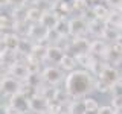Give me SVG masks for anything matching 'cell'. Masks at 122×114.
I'll return each mask as SVG.
<instances>
[{
    "mask_svg": "<svg viewBox=\"0 0 122 114\" xmlns=\"http://www.w3.org/2000/svg\"><path fill=\"white\" fill-rule=\"evenodd\" d=\"M95 79L92 76V71L81 68V70L70 71L64 79V88L70 97H81L86 96L90 90L95 88Z\"/></svg>",
    "mask_w": 122,
    "mask_h": 114,
    "instance_id": "obj_1",
    "label": "cell"
},
{
    "mask_svg": "<svg viewBox=\"0 0 122 114\" xmlns=\"http://www.w3.org/2000/svg\"><path fill=\"white\" fill-rule=\"evenodd\" d=\"M9 108L14 113H20V114H26L30 111V105H29V96L23 91L12 94L9 97Z\"/></svg>",
    "mask_w": 122,
    "mask_h": 114,
    "instance_id": "obj_2",
    "label": "cell"
},
{
    "mask_svg": "<svg viewBox=\"0 0 122 114\" xmlns=\"http://www.w3.org/2000/svg\"><path fill=\"white\" fill-rule=\"evenodd\" d=\"M0 87H2V93L5 96H12V94L18 93L21 90V81L14 76H11L9 73L2 76V82H0Z\"/></svg>",
    "mask_w": 122,
    "mask_h": 114,
    "instance_id": "obj_3",
    "label": "cell"
},
{
    "mask_svg": "<svg viewBox=\"0 0 122 114\" xmlns=\"http://www.w3.org/2000/svg\"><path fill=\"white\" fill-rule=\"evenodd\" d=\"M29 105H30V111L37 113V114H46V111H49L51 106V100L47 97H44L40 93H34L29 96Z\"/></svg>",
    "mask_w": 122,
    "mask_h": 114,
    "instance_id": "obj_4",
    "label": "cell"
},
{
    "mask_svg": "<svg viewBox=\"0 0 122 114\" xmlns=\"http://www.w3.org/2000/svg\"><path fill=\"white\" fill-rule=\"evenodd\" d=\"M63 68H58V67H52V66H49V67H46L43 71H41V78H43V81L46 84H49V85H58L60 82H63V79H64V75H63Z\"/></svg>",
    "mask_w": 122,
    "mask_h": 114,
    "instance_id": "obj_5",
    "label": "cell"
},
{
    "mask_svg": "<svg viewBox=\"0 0 122 114\" xmlns=\"http://www.w3.org/2000/svg\"><path fill=\"white\" fill-rule=\"evenodd\" d=\"M8 73L14 78L20 79V81H28V78L30 76V71H29V67L26 62H20V61H15L14 64H11L8 67Z\"/></svg>",
    "mask_w": 122,
    "mask_h": 114,
    "instance_id": "obj_6",
    "label": "cell"
},
{
    "mask_svg": "<svg viewBox=\"0 0 122 114\" xmlns=\"http://www.w3.org/2000/svg\"><path fill=\"white\" fill-rule=\"evenodd\" d=\"M21 43H23V40L18 37V33H15V32L8 33L2 30V46H5L6 49L14 50V52H20Z\"/></svg>",
    "mask_w": 122,
    "mask_h": 114,
    "instance_id": "obj_7",
    "label": "cell"
},
{
    "mask_svg": "<svg viewBox=\"0 0 122 114\" xmlns=\"http://www.w3.org/2000/svg\"><path fill=\"white\" fill-rule=\"evenodd\" d=\"M98 76H99V79L105 81L107 84H110L112 87L116 82H119V79H121L119 71H117L114 67H112V66H102L101 70L98 71Z\"/></svg>",
    "mask_w": 122,
    "mask_h": 114,
    "instance_id": "obj_8",
    "label": "cell"
},
{
    "mask_svg": "<svg viewBox=\"0 0 122 114\" xmlns=\"http://www.w3.org/2000/svg\"><path fill=\"white\" fill-rule=\"evenodd\" d=\"M69 29H70L72 37H81L86 32H89V23L82 17H76V18L69 20Z\"/></svg>",
    "mask_w": 122,
    "mask_h": 114,
    "instance_id": "obj_9",
    "label": "cell"
},
{
    "mask_svg": "<svg viewBox=\"0 0 122 114\" xmlns=\"http://www.w3.org/2000/svg\"><path fill=\"white\" fill-rule=\"evenodd\" d=\"M60 18L61 17H60V14L56 12V11H46V12H43V17H41L40 23L47 29H53L56 26V23H58Z\"/></svg>",
    "mask_w": 122,
    "mask_h": 114,
    "instance_id": "obj_10",
    "label": "cell"
},
{
    "mask_svg": "<svg viewBox=\"0 0 122 114\" xmlns=\"http://www.w3.org/2000/svg\"><path fill=\"white\" fill-rule=\"evenodd\" d=\"M64 55V50L61 47H58L56 44H52L47 47V50H46V61H49V62H60V59L63 58Z\"/></svg>",
    "mask_w": 122,
    "mask_h": 114,
    "instance_id": "obj_11",
    "label": "cell"
},
{
    "mask_svg": "<svg viewBox=\"0 0 122 114\" xmlns=\"http://www.w3.org/2000/svg\"><path fill=\"white\" fill-rule=\"evenodd\" d=\"M90 43L92 41H87L86 38H79V37H75V40L72 41L70 47L75 50V53H87L90 52Z\"/></svg>",
    "mask_w": 122,
    "mask_h": 114,
    "instance_id": "obj_12",
    "label": "cell"
},
{
    "mask_svg": "<svg viewBox=\"0 0 122 114\" xmlns=\"http://www.w3.org/2000/svg\"><path fill=\"white\" fill-rule=\"evenodd\" d=\"M121 37H122V33H121V30L117 29L116 26H110V24L105 23V29H104V32H102L101 38H104L105 41H112V43H114V41L121 40Z\"/></svg>",
    "mask_w": 122,
    "mask_h": 114,
    "instance_id": "obj_13",
    "label": "cell"
},
{
    "mask_svg": "<svg viewBox=\"0 0 122 114\" xmlns=\"http://www.w3.org/2000/svg\"><path fill=\"white\" fill-rule=\"evenodd\" d=\"M108 5H101V3H96L93 8H92V12H93V17L98 18V20H102V21H107V18L110 17V9H108Z\"/></svg>",
    "mask_w": 122,
    "mask_h": 114,
    "instance_id": "obj_14",
    "label": "cell"
},
{
    "mask_svg": "<svg viewBox=\"0 0 122 114\" xmlns=\"http://www.w3.org/2000/svg\"><path fill=\"white\" fill-rule=\"evenodd\" d=\"M104 38H99V40H95L90 43V53H93L95 56H105L107 50H108V47H107V44L104 43Z\"/></svg>",
    "mask_w": 122,
    "mask_h": 114,
    "instance_id": "obj_15",
    "label": "cell"
},
{
    "mask_svg": "<svg viewBox=\"0 0 122 114\" xmlns=\"http://www.w3.org/2000/svg\"><path fill=\"white\" fill-rule=\"evenodd\" d=\"M58 64H60V67L63 68L64 71H73L75 68H76V64H78V61H76L75 56L69 55V53H64L63 58L60 59Z\"/></svg>",
    "mask_w": 122,
    "mask_h": 114,
    "instance_id": "obj_16",
    "label": "cell"
},
{
    "mask_svg": "<svg viewBox=\"0 0 122 114\" xmlns=\"http://www.w3.org/2000/svg\"><path fill=\"white\" fill-rule=\"evenodd\" d=\"M105 29V21L98 20V18H93V20L89 21V32L93 33L96 37H102V32Z\"/></svg>",
    "mask_w": 122,
    "mask_h": 114,
    "instance_id": "obj_17",
    "label": "cell"
},
{
    "mask_svg": "<svg viewBox=\"0 0 122 114\" xmlns=\"http://www.w3.org/2000/svg\"><path fill=\"white\" fill-rule=\"evenodd\" d=\"M43 12H44V11H41L40 8L30 6V8H28V12H26V20L30 21L32 24H34V23H40L41 17H43Z\"/></svg>",
    "mask_w": 122,
    "mask_h": 114,
    "instance_id": "obj_18",
    "label": "cell"
},
{
    "mask_svg": "<svg viewBox=\"0 0 122 114\" xmlns=\"http://www.w3.org/2000/svg\"><path fill=\"white\" fill-rule=\"evenodd\" d=\"M82 102H84V106H86V111L87 113H98V109L101 108L98 104V100L95 97H90V96H86L82 99Z\"/></svg>",
    "mask_w": 122,
    "mask_h": 114,
    "instance_id": "obj_19",
    "label": "cell"
},
{
    "mask_svg": "<svg viewBox=\"0 0 122 114\" xmlns=\"http://www.w3.org/2000/svg\"><path fill=\"white\" fill-rule=\"evenodd\" d=\"M56 30V32L60 33L61 37H67V35H70V29H69V21L67 20H64V18H60L58 23H56V26L53 28Z\"/></svg>",
    "mask_w": 122,
    "mask_h": 114,
    "instance_id": "obj_20",
    "label": "cell"
},
{
    "mask_svg": "<svg viewBox=\"0 0 122 114\" xmlns=\"http://www.w3.org/2000/svg\"><path fill=\"white\" fill-rule=\"evenodd\" d=\"M72 6L70 3H67L66 0H60V2H56V6H55V9H56V12L58 14H67V12H70V9H72Z\"/></svg>",
    "mask_w": 122,
    "mask_h": 114,
    "instance_id": "obj_21",
    "label": "cell"
},
{
    "mask_svg": "<svg viewBox=\"0 0 122 114\" xmlns=\"http://www.w3.org/2000/svg\"><path fill=\"white\" fill-rule=\"evenodd\" d=\"M69 113L70 114H86V106H84V102L81 100L79 104H72L70 108H69Z\"/></svg>",
    "mask_w": 122,
    "mask_h": 114,
    "instance_id": "obj_22",
    "label": "cell"
},
{
    "mask_svg": "<svg viewBox=\"0 0 122 114\" xmlns=\"http://www.w3.org/2000/svg\"><path fill=\"white\" fill-rule=\"evenodd\" d=\"M95 88H96L99 93H107V91H112V85L107 84L105 81H102V79H98L96 84H95Z\"/></svg>",
    "mask_w": 122,
    "mask_h": 114,
    "instance_id": "obj_23",
    "label": "cell"
},
{
    "mask_svg": "<svg viewBox=\"0 0 122 114\" xmlns=\"http://www.w3.org/2000/svg\"><path fill=\"white\" fill-rule=\"evenodd\" d=\"M89 0H73L72 2V6H73L75 11H86L89 8Z\"/></svg>",
    "mask_w": 122,
    "mask_h": 114,
    "instance_id": "obj_24",
    "label": "cell"
},
{
    "mask_svg": "<svg viewBox=\"0 0 122 114\" xmlns=\"http://www.w3.org/2000/svg\"><path fill=\"white\" fill-rule=\"evenodd\" d=\"M11 26H12V23H11L9 15L2 14V17H0V28H2V30H8V29H11Z\"/></svg>",
    "mask_w": 122,
    "mask_h": 114,
    "instance_id": "obj_25",
    "label": "cell"
},
{
    "mask_svg": "<svg viewBox=\"0 0 122 114\" xmlns=\"http://www.w3.org/2000/svg\"><path fill=\"white\" fill-rule=\"evenodd\" d=\"M112 106L116 109L117 113L122 111V96H113V99H112Z\"/></svg>",
    "mask_w": 122,
    "mask_h": 114,
    "instance_id": "obj_26",
    "label": "cell"
},
{
    "mask_svg": "<svg viewBox=\"0 0 122 114\" xmlns=\"http://www.w3.org/2000/svg\"><path fill=\"white\" fill-rule=\"evenodd\" d=\"M98 114H117V111L110 105H104L98 109Z\"/></svg>",
    "mask_w": 122,
    "mask_h": 114,
    "instance_id": "obj_27",
    "label": "cell"
},
{
    "mask_svg": "<svg viewBox=\"0 0 122 114\" xmlns=\"http://www.w3.org/2000/svg\"><path fill=\"white\" fill-rule=\"evenodd\" d=\"M112 93H113V96H122V84L121 82H116L112 87Z\"/></svg>",
    "mask_w": 122,
    "mask_h": 114,
    "instance_id": "obj_28",
    "label": "cell"
},
{
    "mask_svg": "<svg viewBox=\"0 0 122 114\" xmlns=\"http://www.w3.org/2000/svg\"><path fill=\"white\" fill-rule=\"evenodd\" d=\"M105 2L110 8H114V9H121L122 8V0H105Z\"/></svg>",
    "mask_w": 122,
    "mask_h": 114,
    "instance_id": "obj_29",
    "label": "cell"
},
{
    "mask_svg": "<svg viewBox=\"0 0 122 114\" xmlns=\"http://www.w3.org/2000/svg\"><path fill=\"white\" fill-rule=\"evenodd\" d=\"M25 2L26 0H9L11 5H15V6H25Z\"/></svg>",
    "mask_w": 122,
    "mask_h": 114,
    "instance_id": "obj_30",
    "label": "cell"
},
{
    "mask_svg": "<svg viewBox=\"0 0 122 114\" xmlns=\"http://www.w3.org/2000/svg\"><path fill=\"white\" fill-rule=\"evenodd\" d=\"M117 29H119V30H121V33H122V21H121V24L117 26Z\"/></svg>",
    "mask_w": 122,
    "mask_h": 114,
    "instance_id": "obj_31",
    "label": "cell"
},
{
    "mask_svg": "<svg viewBox=\"0 0 122 114\" xmlns=\"http://www.w3.org/2000/svg\"><path fill=\"white\" fill-rule=\"evenodd\" d=\"M6 114H20V113H14V111H12V113H6Z\"/></svg>",
    "mask_w": 122,
    "mask_h": 114,
    "instance_id": "obj_32",
    "label": "cell"
},
{
    "mask_svg": "<svg viewBox=\"0 0 122 114\" xmlns=\"http://www.w3.org/2000/svg\"><path fill=\"white\" fill-rule=\"evenodd\" d=\"M89 2H98V0H89Z\"/></svg>",
    "mask_w": 122,
    "mask_h": 114,
    "instance_id": "obj_33",
    "label": "cell"
},
{
    "mask_svg": "<svg viewBox=\"0 0 122 114\" xmlns=\"http://www.w3.org/2000/svg\"><path fill=\"white\" fill-rule=\"evenodd\" d=\"M119 11H121V14H122V8H121V9H119Z\"/></svg>",
    "mask_w": 122,
    "mask_h": 114,
    "instance_id": "obj_34",
    "label": "cell"
},
{
    "mask_svg": "<svg viewBox=\"0 0 122 114\" xmlns=\"http://www.w3.org/2000/svg\"><path fill=\"white\" fill-rule=\"evenodd\" d=\"M26 114H28V113H26Z\"/></svg>",
    "mask_w": 122,
    "mask_h": 114,
    "instance_id": "obj_35",
    "label": "cell"
},
{
    "mask_svg": "<svg viewBox=\"0 0 122 114\" xmlns=\"http://www.w3.org/2000/svg\"><path fill=\"white\" fill-rule=\"evenodd\" d=\"M121 114H122V113H121Z\"/></svg>",
    "mask_w": 122,
    "mask_h": 114,
    "instance_id": "obj_36",
    "label": "cell"
}]
</instances>
